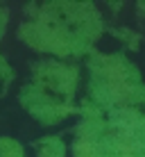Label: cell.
Segmentation results:
<instances>
[]
</instances>
